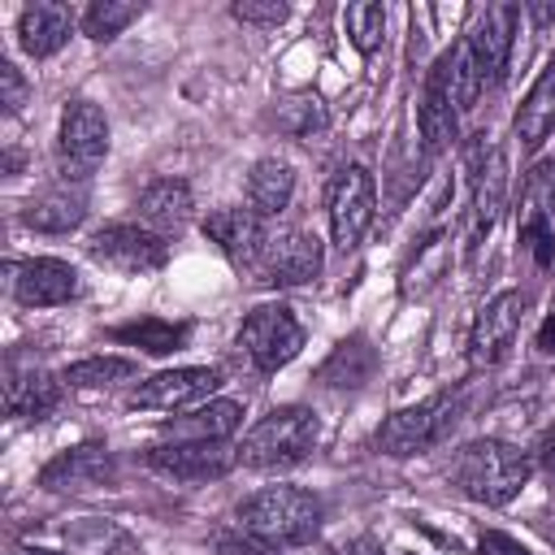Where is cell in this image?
I'll return each mask as SVG.
<instances>
[{
	"instance_id": "9a60e30c",
	"label": "cell",
	"mask_w": 555,
	"mask_h": 555,
	"mask_svg": "<svg viewBox=\"0 0 555 555\" xmlns=\"http://www.w3.org/2000/svg\"><path fill=\"white\" fill-rule=\"evenodd\" d=\"M117 477V464H113V451L100 447V442H82V447H69L61 455H52L43 468H39V486L43 490H100V486H113Z\"/></svg>"
},
{
	"instance_id": "5b68a950",
	"label": "cell",
	"mask_w": 555,
	"mask_h": 555,
	"mask_svg": "<svg viewBox=\"0 0 555 555\" xmlns=\"http://www.w3.org/2000/svg\"><path fill=\"white\" fill-rule=\"evenodd\" d=\"M234 343H238V351L247 356L251 369L278 373L304 351V325L286 304H260L243 317Z\"/></svg>"
},
{
	"instance_id": "cb8c5ba5",
	"label": "cell",
	"mask_w": 555,
	"mask_h": 555,
	"mask_svg": "<svg viewBox=\"0 0 555 555\" xmlns=\"http://www.w3.org/2000/svg\"><path fill=\"white\" fill-rule=\"evenodd\" d=\"M61 403V382L48 377L43 369H9L4 382V408L17 421H43Z\"/></svg>"
},
{
	"instance_id": "f35d334b",
	"label": "cell",
	"mask_w": 555,
	"mask_h": 555,
	"mask_svg": "<svg viewBox=\"0 0 555 555\" xmlns=\"http://www.w3.org/2000/svg\"><path fill=\"white\" fill-rule=\"evenodd\" d=\"M538 351H546V356L555 351V312H551V317L542 321V330H538Z\"/></svg>"
},
{
	"instance_id": "d6a6232c",
	"label": "cell",
	"mask_w": 555,
	"mask_h": 555,
	"mask_svg": "<svg viewBox=\"0 0 555 555\" xmlns=\"http://www.w3.org/2000/svg\"><path fill=\"white\" fill-rule=\"evenodd\" d=\"M234 17L251 22V26H282L291 17V4H282V0H238Z\"/></svg>"
},
{
	"instance_id": "74e56055",
	"label": "cell",
	"mask_w": 555,
	"mask_h": 555,
	"mask_svg": "<svg viewBox=\"0 0 555 555\" xmlns=\"http://www.w3.org/2000/svg\"><path fill=\"white\" fill-rule=\"evenodd\" d=\"M533 460H538L546 473H555V425H546V434L538 438V447H533Z\"/></svg>"
},
{
	"instance_id": "8fae6325",
	"label": "cell",
	"mask_w": 555,
	"mask_h": 555,
	"mask_svg": "<svg viewBox=\"0 0 555 555\" xmlns=\"http://www.w3.org/2000/svg\"><path fill=\"white\" fill-rule=\"evenodd\" d=\"M221 386V373L208 364H182V369H165L147 382H139L134 390V408H152V412H178V408H195L208 403L212 390Z\"/></svg>"
},
{
	"instance_id": "d590c367",
	"label": "cell",
	"mask_w": 555,
	"mask_h": 555,
	"mask_svg": "<svg viewBox=\"0 0 555 555\" xmlns=\"http://www.w3.org/2000/svg\"><path fill=\"white\" fill-rule=\"evenodd\" d=\"M217 551L221 555H273V546L269 542H260V538H251V533H221L217 538Z\"/></svg>"
},
{
	"instance_id": "4dcf8cb0",
	"label": "cell",
	"mask_w": 555,
	"mask_h": 555,
	"mask_svg": "<svg viewBox=\"0 0 555 555\" xmlns=\"http://www.w3.org/2000/svg\"><path fill=\"white\" fill-rule=\"evenodd\" d=\"M343 26H347V39L356 43L360 56H373L386 39V9L373 4V0H356L343 9Z\"/></svg>"
},
{
	"instance_id": "603a6c76",
	"label": "cell",
	"mask_w": 555,
	"mask_h": 555,
	"mask_svg": "<svg viewBox=\"0 0 555 555\" xmlns=\"http://www.w3.org/2000/svg\"><path fill=\"white\" fill-rule=\"evenodd\" d=\"M416 126H421V143H425L429 156L447 152L460 134V113H455V104H451V95H447V87L434 69L425 74V91H421V104H416Z\"/></svg>"
},
{
	"instance_id": "ab89813d",
	"label": "cell",
	"mask_w": 555,
	"mask_h": 555,
	"mask_svg": "<svg viewBox=\"0 0 555 555\" xmlns=\"http://www.w3.org/2000/svg\"><path fill=\"white\" fill-rule=\"evenodd\" d=\"M9 555H61V551H48V546H26V542H17Z\"/></svg>"
},
{
	"instance_id": "484cf974",
	"label": "cell",
	"mask_w": 555,
	"mask_h": 555,
	"mask_svg": "<svg viewBox=\"0 0 555 555\" xmlns=\"http://www.w3.org/2000/svg\"><path fill=\"white\" fill-rule=\"evenodd\" d=\"M295 195V169L278 156H264L247 173V204L256 217H278Z\"/></svg>"
},
{
	"instance_id": "9c48e42d",
	"label": "cell",
	"mask_w": 555,
	"mask_h": 555,
	"mask_svg": "<svg viewBox=\"0 0 555 555\" xmlns=\"http://www.w3.org/2000/svg\"><path fill=\"white\" fill-rule=\"evenodd\" d=\"M516 243L533 256L538 269L555 260V160H538L525 178Z\"/></svg>"
},
{
	"instance_id": "2e32d148",
	"label": "cell",
	"mask_w": 555,
	"mask_h": 555,
	"mask_svg": "<svg viewBox=\"0 0 555 555\" xmlns=\"http://www.w3.org/2000/svg\"><path fill=\"white\" fill-rule=\"evenodd\" d=\"M516 22H520V9H512V4H490V9H481L477 26L468 30V52H473L477 74H481L486 87H499L503 74H507Z\"/></svg>"
},
{
	"instance_id": "e0dca14e",
	"label": "cell",
	"mask_w": 555,
	"mask_h": 555,
	"mask_svg": "<svg viewBox=\"0 0 555 555\" xmlns=\"http://www.w3.org/2000/svg\"><path fill=\"white\" fill-rule=\"evenodd\" d=\"M468 165H473V243H481L507 204V156L503 147L473 143Z\"/></svg>"
},
{
	"instance_id": "e575fe53",
	"label": "cell",
	"mask_w": 555,
	"mask_h": 555,
	"mask_svg": "<svg viewBox=\"0 0 555 555\" xmlns=\"http://www.w3.org/2000/svg\"><path fill=\"white\" fill-rule=\"evenodd\" d=\"M477 555H533L520 538H512V533H503V529H486L481 538H477Z\"/></svg>"
},
{
	"instance_id": "ac0fdd59",
	"label": "cell",
	"mask_w": 555,
	"mask_h": 555,
	"mask_svg": "<svg viewBox=\"0 0 555 555\" xmlns=\"http://www.w3.org/2000/svg\"><path fill=\"white\" fill-rule=\"evenodd\" d=\"M78 295V273L74 264L56 260V256H35L26 264H17L13 273V299L22 308H52Z\"/></svg>"
},
{
	"instance_id": "7402d4cb",
	"label": "cell",
	"mask_w": 555,
	"mask_h": 555,
	"mask_svg": "<svg viewBox=\"0 0 555 555\" xmlns=\"http://www.w3.org/2000/svg\"><path fill=\"white\" fill-rule=\"evenodd\" d=\"M139 221L156 234H169V230H182L191 221V208H195V195L182 178H156L139 191Z\"/></svg>"
},
{
	"instance_id": "7c38bea8",
	"label": "cell",
	"mask_w": 555,
	"mask_h": 555,
	"mask_svg": "<svg viewBox=\"0 0 555 555\" xmlns=\"http://www.w3.org/2000/svg\"><path fill=\"white\" fill-rule=\"evenodd\" d=\"M525 308H529V295L520 291H499L473 321L468 330V360L473 364H494L507 356L520 321H525Z\"/></svg>"
},
{
	"instance_id": "3957f363",
	"label": "cell",
	"mask_w": 555,
	"mask_h": 555,
	"mask_svg": "<svg viewBox=\"0 0 555 555\" xmlns=\"http://www.w3.org/2000/svg\"><path fill=\"white\" fill-rule=\"evenodd\" d=\"M321 442V421L312 408H299V403H286V408H273L269 416H260L243 442H238V464L247 468H291V464H304Z\"/></svg>"
},
{
	"instance_id": "5bb4252c",
	"label": "cell",
	"mask_w": 555,
	"mask_h": 555,
	"mask_svg": "<svg viewBox=\"0 0 555 555\" xmlns=\"http://www.w3.org/2000/svg\"><path fill=\"white\" fill-rule=\"evenodd\" d=\"M204 238L221 247V256L234 264V269H256L260 264V251H264V217H256L251 208H217L199 221Z\"/></svg>"
},
{
	"instance_id": "4fadbf2b",
	"label": "cell",
	"mask_w": 555,
	"mask_h": 555,
	"mask_svg": "<svg viewBox=\"0 0 555 555\" xmlns=\"http://www.w3.org/2000/svg\"><path fill=\"white\" fill-rule=\"evenodd\" d=\"M147 464L173 481H217L238 464V447L225 442H160L147 451Z\"/></svg>"
},
{
	"instance_id": "d4e9b609",
	"label": "cell",
	"mask_w": 555,
	"mask_h": 555,
	"mask_svg": "<svg viewBox=\"0 0 555 555\" xmlns=\"http://www.w3.org/2000/svg\"><path fill=\"white\" fill-rule=\"evenodd\" d=\"M512 130H516L520 147H542V139L555 130V56L542 65V74H538L533 87L525 91Z\"/></svg>"
},
{
	"instance_id": "f1b7e54d",
	"label": "cell",
	"mask_w": 555,
	"mask_h": 555,
	"mask_svg": "<svg viewBox=\"0 0 555 555\" xmlns=\"http://www.w3.org/2000/svg\"><path fill=\"white\" fill-rule=\"evenodd\" d=\"M186 334H191V325L160 321V317H139V321H126V325L108 330V338H117V343H126V347H134L143 356H169V351H178L186 343Z\"/></svg>"
},
{
	"instance_id": "44dd1931",
	"label": "cell",
	"mask_w": 555,
	"mask_h": 555,
	"mask_svg": "<svg viewBox=\"0 0 555 555\" xmlns=\"http://www.w3.org/2000/svg\"><path fill=\"white\" fill-rule=\"evenodd\" d=\"M243 421V408L234 399H208V403H195L186 408L182 416L165 421L160 434L169 442H225Z\"/></svg>"
},
{
	"instance_id": "836d02e7",
	"label": "cell",
	"mask_w": 555,
	"mask_h": 555,
	"mask_svg": "<svg viewBox=\"0 0 555 555\" xmlns=\"http://www.w3.org/2000/svg\"><path fill=\"white\" fill-rule=\"evenodd\" d=\"M0 104H4L9 113H17V108L26 104V78L17 74L13 61H0Z\"/></svg>"
},
{
	"instance_id": "8d00e7d4",
	"label": "cell",
	"mask_w": 555,
	"mask_h": 555,
	"mask_svg": "<svg viewBox=\"0 0 555 555\" xmlns=\"http://www.w3.org/2000/svg\"><path fill=\"white\" fill-rule=\"evenodd\" d=\"M325 555H382V542L373 533H356V538H343L334 542Z\"/></svg>"
},
{
	"instance_id": "ba28073f",
	"label": "cell",
	"mask_w": 555,
	"mask_h": 555,
	"mask_svg": "<svg viewBox=\"0 0 555 555\" xmlns=\"http://www.w3.org/2000/svg\"><path fill=\"white\" fill-rule=\"evenodd\" d=\"M87 256H91L95 264H104V269H117V273L139 278V273L165 269L169 243H165V234H156V230H147V225L113 221V225H104V230H95V234L87 238Z\"/></svg>"
},
{
	"instance_id": "d6986e66",
	"label": "cell",
	"mask_w": 555,
	"mask_h": 555,
	"mask_svg": "<svg viewBox=\"0 0 555 555\" xmlns=\"http://www.w3.org/2000/svg\"><path fill=\"white\" fill-rule=\"evenodd\" d=\"M82 217H87V182H69V178L39 191L22 208V221L30 230H43V234H69L82 225Z\"/></svg>"
},
{
	"instance_id": "8992f818",
	"label": "cell",
	"mask_w": 555,
	"mask_h": 555,
	"mask_svg": "<svg viewBox=\"0 0 555 555\" xmlns=\"http://www.w3.org/2000/svg\"><path fill=\"white\" fill-rule=\"evenodd\" d=\"M108 156V117L100 104L91 100H69L61 113V130H56V160H61V178L69 182H87L100 160Z\"/></svg>"
},
{
	"instance_id": "7a4b0ae2",
	"label": "cell",
	"mask_w": 555,
	"mask_h": 555,
	"mask_svg": "<svg viewBox=\"0 0 555 555\" xmlns=\"http://www.w3.org/2000/svg\"><path fill=\"white\" fill-rule=\"evenodd\" d=\"M234 520L269 546H304L321 533V499L299 486H264L234 507Z\"/></svg>"
},
{
	"instance_id": "4316f807",
	"label": "cell",
	"mask_w": 555,
	"mask_h": 555,
	"mask_svg": "<svg viewBox=\"0 0 555 555\" xmlns=\"http://www.w3.org/2000/svg\"><path fill=\"white\" fill-rule=\"evenodd\" d=\"M373 369H377V351L369 347V338L364 334H351V338H343L334 351H330V360L321 364V382L325 386H334V390H356V386H364L369 377H373Z\"/></svg>"
},
{
	"instance_id": "f546056e",
	"label": "cell",
	"mask_w": 555,
	"mask_h": 555,
	"mask_svg": "<svg viewBox=\"0 0 555 555\" xmlns=\"http://www.w3.org/2000/svg\"><path fill=\"white\" fill-rule=\"evenodd\" d=\"M139 373L134 360L126 356H87V360H74L65 364L61 382L74 386V390H104V386H117V382H130Z\"/></svg>"
},
{
	"instance_id": "6da1fadb",
	"label": "cell",
	"mask_w": 555,
	"mask_h": 555,
	"mask_svg": "<svg viewBox=\"0 0 555 555\" xmlns=\"http://www.w3.org/2000/svg\"><path fill=\"white\" fill-rule=\"evenodd\" d=\"M529 455L503 438H473L455 451L451 460V481L460 486L464 499L486 503V507H503L512 503L525 481H529Z\"/></svg>"
},
{
	"instance_id": "30bf717a",
	"label": "cell",
	"mask_w": 555,
	"mask_h": 555,
	"mask_svg": "<svg viewBox=\"0 0 555 555\" xmlns=\"http://www.w3.org/2000/svg\"><path fill=\"white\" fill-rule=\"evenodd\" d=\"M321 269H325V251L308 230H269L256 264L260 282L269 286H308L321 278Z\"/></svg>"
},
{
	"instance_id": "1f68e13d",
	"label": "cell",
	"mask_w": 555,
	"mask_h": 555,
	"mask_svg": "<svg viewBox=\"0 0 555 555\" xmlns=\"http://www.w3.org/2000/svg\"><path fill=\"white\" fill-rule=\"evenodd\" d=\"M139 13H143V4H126V0H91L87 13H82V35H91V39H117Z\"/></svg>"
},
{
	"instance_id": "52a82bcc",
	"label": "cell",
	"mask_w": 555,
	"mask_h": 555,
	"mask_svg": "<svg viewBox=\"0 0 555 555\" xmlns=\"http://www.w3.org/2000/svg\"><path fill=\"white\" fill-rule=\"evenodd\" d=\"M373 208H377L373 173L364 165L334 169V178L325 182V212H330V238L338 251L360 247L364 230L373 225Z\"/></svg>"
},
{
	"instance_id": "83f0119b",
	"label": "cell",
	"mask_w": 555,
	"mask_h": 555,
	"mask_svg": "<svg viewBox=\"0 0 555 555\" xmlns=\"http://www.w3.org/2000/svg\"><path fill=\"white\" fill-rule=\"evenodd\" d=\"M434 74L442 78V87H447L455 113L477 108V95H481L486 82H481V74H477V61H473V52H468V39H460L455 48H447V52L434 61Z\"/></svg>"
},
{
	"instance_id": "277c9868",
	"label": "cell",
	"mask_w": 555,
	"mask_h": 555,
	"mask_svg": "<svg viewBox=\"0 0 555 555\" xmlns=\"http://www.w3.org/2000/svg\"><path fill=\"white\" fill-rule=\"evenodd\" d=\"M455 412H460V403L451 395H429V399H421V403L399 408L395 416H386L377 425V434H373V447L382 455H390V460L421 455V451H429L434 442L447 438V429L455 425Z\"/></svg>"
},
{
	"instance_id": "ffe728a7",
	"label": "cell",
	"mask_w": 555,
	"mask_h": 555,
	"mask_svg": "<svg viewBox=\"0 0 555 555\" xmlns=\"http://www.w3.org/2000/svg\"><path fill=\"white\" fill-rule=\"evenodd\" d=\"M69 35H74V13H69L65 4L35 0V4H26L22 17H17V43H22V52L35 56V61L61 52V48L69 43Z\"/></svg>"
}]
</instances>
